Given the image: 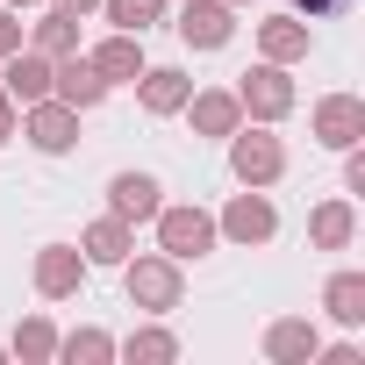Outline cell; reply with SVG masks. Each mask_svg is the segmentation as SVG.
<instances>
[{"mask_svg":"<svg viewBox=\"0 0 365 365\" xmlns=\"http://www.w3.org/2000/svg\"><path fill=\"white\" fill-rule=\"evenodd\" d=\"M158 208H165L158 172H115V179H108V215H122L129 230H136V222H150Z\"/></svg>","mask_w":365,"mask_h":365,"instance_id":"8fae6325","label":"cell"},{"mask_svg":"<svg viewBox=\"0 0 365 365\" xmlns=\"http://www.w3.org/2000/svg\"><path fill=\"white\" fill-rule=\"evenodd\" d=\"M215 230L230 237V244H244V251H258V244H272L279 237V208L265 201V187H244L222 215H215Z\"/></svg>","mask_w":365,"mask_h":365,"instance_id":"8992f818","label":"cell"},{"mask_svg":"<svg viewBox=\"0 0 365 365\" xmlns=\"http://www.w3.org/2000/svg\"><path fill=\"white\" fill-rule=\"evenodd\" d=\"M8 8H43V0H8Z\"/></svg>","mask_w":365,"mask_h":365,"instance_id":"1f68e13d","label":"cell"},{"mask_svg":"<svg viewBox=\"0 0 365 365\" xmlns=\"http://www.w3.org/2000/svg\"><path fill=\"white\" fill-rule=\"evenodd\" d=\"M0 358H8V344H0Z\"/></svg>","mask_w":365,"mask_h":365,"instance_id":"836d02e7","label":"cell"},{"mask_svg":"<svg viewBox=\"0 0 365 365\" xmlns=\"http://www.w3.org/2000/svg\"><path fill=\"white\" fill-rule=\"evenodd\" d=\"M336 8H351V0H294L301 22H322V15H336Z\"/></svg>","mask_w":365,"mask_h":365,"instance_id":"f1b7e54d","label":"cell"},{"mask_svg":"<svg viewBox=\"0 0 365 365\" xmlns=\"http://www.w3.org/2000/svg\"><path fill=\"white\" fill-rule=\"evenodd\" d=\"M344 194H365V150L358 143L344 150Z\"/></svg>","mask_w":365,"mask_h":365,"instance_id":"83f0119b","label":"cell"},{"mask_svg":"<svg viewBox=\"0 0 365 365\" xmlns=\"http://www.w3.org/2000/svg\"><path fill=\"white\" fill-rule=\"evenodd\" d=\"M351 237H358V208L351 201H322L308 215V244L315 251H351Z\"/></svg>","mask_w":365,"mask_h":365,"instance_id":"ffe728a7","label":"cell"},{"mask_svg":"<svg viewBox=\"0 0 365 365\" xmlns=\"http://www.w3.org/2000/svg\"><path fill=\"white\" fill-rule=\"evenodd\" d=\"M308 365H365V358H358V344H315Z\"/></svg>","mask_w":365,"mask_h":365,"instance_id":"4316f807","label":"cell"},{"mask_svg":"<svg viewBox=\"0 0 365 365\" xmlns=\"http://www.w3.org/2000/svg\"><path fill=\"white\" fill-rule=\"evenodd\" d=\"M237 108H244V122H287L294 108H301V86H294V65H272V58H258L237 86Z\"/></svg>","mask_w":365,"mask_h":365,"instance_id":"7a4b0ae2","label":"cell"},{"mask_svg":"<svg viewBox=\"0 0 365 365\" xmlns=\"http://www.w3.org/2000/svg\"><path fill=\"white\" fill-rule=\"evenodd\" d=\"M222 143H230V172H237V187H279V172H287V143L272 136V122H237Z\"/></svg>","mask_w":365,"mask_h":365,"instance_id":"3957f363","label":"cell"},{"mask_svg":"<svg viewBox=\"0 0 365 365\" xmlns=\"http://www.w3.org/2000/svg\"><path fill=\"white\" fill-rule=\"evenodd\" d=\"M308 136H315L322 150H351V143L365 136V101H358V93H322L315 115H308Z\"/></svg>","mask_w":365,"mask_h":365,"instance_id":"9c48e42d","label":"cell"},{"mask_svg":"<svg viewBox=\"0 0 365 365\" xmlns=\"http://www.w3.org/2000/svg\"><path fill=\"white\" fill-rule=\"evenodd\" d=\"M122 287H129V308H143V315H172L179 301H187V279H179V258H165V251H129L122 265Z\"/></svg>","mask_w":365,"mask_h":365,"instance_id":"6da1fadb","label":"cell"},{"mask_svg":"<svg viewBox=\"0 0 365 365\" xmlns=\"http://www.w3.org/2000/svg\"><path fill=\"white\" fill-rule=\"evenodd\" d=\"M86 272H93V265H86L79 244H43L36 265H29V287H36L43 301H72V294L86 287Z\"/></svg>","mask_w":365,"mask_h":365,"instance_id":"52a82bcc","label":"cell"},{"mask_svg":"<svg viewBox=\"0 0 365 365\" xmlns=\"http://www.w3.org/2000/svg\"><path fill=\"white\" fill-rule=\"evenodd\" d=\"M22 43H29V22L8 8V0H0V58H8V51H22Z\"/></svg>","mask_w":365,"mask_h":365,"instance_id":"484cf974","label":"cell"},{"mask_svg":"<svg viewBox=\"0 0 365 365\" xmlns=\"http://www.w3.org/2000/svg\"><path fill=\"white\" fill-rule=\"evenodd\" d=\"M15 129H22L43 158H65V150L79 143V108H65L58 93H43V101H29V108L15 115Z\"/></svg>","mask_w":365,"mask_h":365,"instance_id":"5b68a950","label":"cell"},{"mask_svg":"<svg viewBox=\"0 0 365 365\" xmlns=\"http://www.w3.org/2000/svg\"><path fill=\"white\" fill-rule=\"evenodd\" d=\"M322 315L344 329H365V272H329L322 287Z\"/></svg>","mask_w":365,"mask_h":365,"instance_id":"44dd1931","label":"cell"},{"mask_svg":"<svg viewBox=\"0 0 365 365\" xmlns=\"http://www.w3.org/2000/svg\"><path fill=\"white\" fill-rule=\"evenodd\" d=\"M29 51H43V58L79 51V15H72V8H58V0H43V15L29 22Z\"/></svg>","mask_w":365,"mask_h":365,"instance_id":"d6986e66","label":"cell"},{"mask_svg":"<svg viewBox=\"0 0 365 365\" xmlns=\"http://www.w3.org/2000/svg\"><path fill=\"white\" fill-rule=\"evenodd\" d=\"M15 115H22V108H15L8 93H0V143H8V136H15Z\"/></svg>","mask_w":365,"mask_h":365,"instance_id":"f546056e","label":"cell"},{"mask_svg":"<svg viewBox=\"0 0 365 365\" xmlns=\"http://www.w3.org/2000/svg\"><path fill=\"white\" fill-rule=\"evenodd\" d=\"M58 8H72V15L86 22V15H101V0H58Z\"/></svg>","mask_w":365,"mask_h":365,"instance_id":"4dcf8cb0","label":"cell"},{"mask_svg":"<svg viewBox=\"0 0 365 365\" xmlns=\"http://www.w3.org/2000/svg\"><path fill=\"white\" fill-rule=\"evenodd\" d=\"M308 51H315V29H308V22H301L294 8H287V15H265V22H258V58H272V65H301Z\"/></svg>","mask_w":365,"mask_h":365,"instance_id":"5bb4252c","label":"cell"},{"mask_svg":"<svg viewBox=\"0 0 365 365\" xmlns=\"http://www.w3.org/2000/svg\"><path fill=\"white\" fill-rule=\"evenodd\" d=\"M101 15H108V29L143 36V29H158V22H165V0H101Z\"/></svg>","mask_w":365,"mask_h":365,"instance_id":"d4e9b609","label":"cell"},{"mask_svg":"<svg viewBox=\"0 0 365 365\" xmlns=\"http://www.w3.org/2000/svg\"><path fill=\"white\" fill-rule=\"evenodd\" d=\"M51 65L58 58H43V51H8V58H0V93H8L15 108H29V101H43L51 93Z\"/></svg>","mask_w":365,"mask_h":365,"instance_id":"7c38bea8","label":"cell"},{"mask_svg":"<svg viewBox=\"0 0 365 365\" xmlns=\"http://www.w3.org/2000/svg\"><path fill=\"white\" fill-rule=\"evenodd\" d=\"M79 251H86V265H122V258L136 251V230H129L122 215H101V222L79 230Z\"/></svg>","mask_w":365,"mask_h":365,"instance_id":"ac0fdd59","label":"cell"},{"mask_svg":"<svg viewBox=\"0 0 365 365\" xmlns=\"http://www.w3.org/2000/svg\"><path fill=\"white\" fill-rule=\"evenodd\" d=\"M8 351H15L22 365H51V358H58V329H51V315H22Z\"/></svg>","mask_w":365,"mask_h":365,"instance_id":"603a6c76","label":"cell"},{"mask_svg":"<svg viewBox=\"0 0 365 365\" xmlns=\"http://www.w3.org/2000/svg\"><path fill=\"white\" fill-rule=\"evenodd\" d=\"M315 344H322V329H315L308 315H279V322L265 329V358H272V365H308Z\"/></svg>","mask_w":365,"mask_h":365,"instance_id":"e0dca14e","label":"cell"},{"mask_svg":"<svg viewBox=\"0 0 365 365\" xmlns=\"http://www.w3.org/2000/svg\"><path fill=\"white\" fill-rule=\"evenodd\" d=\"M150 222H158V251H165V258H179V265H194V258H208V251L222 244L215 215H208V208H194V201H165Z\"/></svg>","mask_w":365,"mask_h":365,"instance_id":"277c9868","label":"cell"},{"mask_svg":"<svg viewBox=\"0 0 365 365\" xmlns=\"http://www.w3.org/2000/svg\"><path fill=\"white\" fill-rule=\"evenodd\" d=\"M51 93L65 101V108H79V115H93L101 101H108V79L86 65V51H65L58 65H51Z\"/></svg>","mask_w":365,"mask_h":365,"instance_id":"30bf717a","label":"cell"},{"mask_svg":"<svg viewBox=\"0 0 365 365\" xmlns=\"http://www.w3.org/2000/svg\"><path fill=\"white\" fill-rule=\"evenodd\" d=\"M230 8H251V0H230Z\"/></svg>","mask_w":365,"mask_h":365,"instance_id":"d6a6232c","label":"cell"},{"mask_svg":"<svg viewBox=\"0 0 365 365\" xmlns=\"http://www.w3.org/2000/svg\"><path fill=\"white\" fill-rule=\"evenodd\" d=\"M172 29H179L187 51H222L237 36V8H230V0H187V8L172 15Z\"/></svg>","mask_w":365,"mask_h":365,"instance_id":"ba28073f","label":"cell"},{"mask_svg":"<svg viewBox=\"0 0 365 365\" xmlns=\"http://www.w3.org/2000/svg\"><path fill=\"white\" fill-rule=\"evenodd\" d=\"M86 65L108 79V93H115V86H136V72H143V36H129V29H108V36L86 51Z\"/></svg>","mask_w":365,"mask_h":365,"instance_id":"4fadbf2b","label":"cell"},{"mask_svg":"<svg viewBox=\"0 0 365 365\" xmlns=\"http://www.w3.org/2000/svg\"><path fill=\"white\" fill-rule=\"evenodd\" d=\"M179 115H194V136H230V129L244 122V108H237L230 86H194Z\"/></svg>","mask_w":365,"mask_h":365,"instance_id":"2e32d148","label":"cell"},{"mask_svg":"<svg viewBox=\"0 0 365 365\" xmlns=\"http://www.w3.org/2000/svg\"><path fill=\"white\" fill-rule=\"evenodd\" d=\"M187 93H194V79L179 72V65H143V72H136V108H143V115H179Z\"/></svg>","mask_w":365,"mask_h":365,"instance_id":"9a60e30c","label":"cell"},{"mask_svg":"<svg viewBox=\"0 0 365 365\" xmlns=\"http://www.w3.org/2000/svg\"><path fill=\"white\" fill-rule=\"evenodd\" d=\"M58 358H65V365H108V358H115V336L86 322V329H72V336H58Z\"/></svg>","mask_w":365,"mask_h":365,"instance_id":"cb8c5ba5","label":"cell"},{"mask_svg":"<svg viewBox=\"0 0 365 365\" xmlns=\"http://www.w3.org/2000/svg\"><path fill=\"white\" fill-rule=\"evenodd\" d=\"M115 358H129V365H172V358H179V336L158 329V322H143V329H129V336L115 344Z\"/></svg>","mask_w":365,"mask_h":365,"instance_id":"7402d4cb","label":"cell"}]
</instances>
